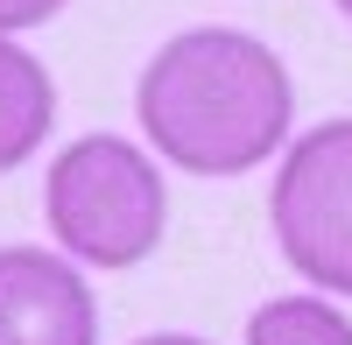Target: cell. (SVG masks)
<instances>
[{"label":"cell","mask_w":352,"mask_h":345,"mask_svg":"<svg viewBox=\"0 0 352 345\" xmlns=\"http://www.w3.org/2000/svg\"><path fill=\"white\" fill-rule=\"evenodd\" d=\"M71 0H0V36H21V28H43L56 21Z\"/></svg>","instance_id":"cell-7"},{"label":"cell","mask_w":352,"mask_h":345,"mask_svg":"<svg viewBox=\"0 0 352 345\" xmlns=\"http://www.w3.org/2000/svg\"><path fill=\"white\" fill-rule=\"evenodd\" d=\"M134 120L184 177H247L289 141L296 85L247 28H184L141 64Z\"/></svg>","instance_id":"cell-1"},{"label":"cell","mask_w":352,"mask_h":345,"mask_svg":"<svg viewBox=\"0 0 352 345\" xmlns=\"http://www.w3.org/2000/svg\"><path fill=\"white\" fill-rule=\"evenodd\" d=\"M0 345H99V296L50 247H0Z\"/></svg>","instance_id":"cell-4"},{"label":"cell","mask_w":352,"mask_h":345,"mask_svg":"<svg viewBox=\"0 0 352 345\" xmlns=\"http://www.w3.org/2000/svg\"><path fill=\"white\" fill-rule=\"evenodd\" d=\"M331 8H338V14H345V21H352V0H331Z\"/></svg>","instance_id":"cell-9"},{"label":"cell","mask_w":352,"mask_h":345,"mask_svg":"<svg viewBox=\"0 0 352 345\" xmlns=\"http://www.w3.org/2000/svg\"><path fill=\"white\" fill-rule=\"evenodd\" d=\"M43 219L71 261L141 268L162 247L169 190L155 177V155L127 134H78L43 177Z\"/></svg>","instance_id":"cell-2"},{"label":"cell","mask_w":352,"mask_h":345,"mask_svg":"<svg viewBox=\"0 0 352 345\" xmlns=\"http://www.w3.org/2000/svg\"><path fill=\"white\" fill-rule=\"evenodd\" d=\"M134 345H212V338H190V331H148V338H134Z\"/></svg>","instance_id":"cell-8"},{"label":"cell","mask_w":352,"mask_h":345,"mask_svg":"<svg viewBox=\"0 0 352 345\" xmlns=\"http://www.w3.org/2000/svg\"><path fill=\"white\" fill-rule=\"evenodd\" d=\"M247 345H352V318L331 296H268L247 318Z\"/></svg>","instance_id":"cell-6"},{"label":"cell","mask_w":352,"mask_h":345,"mask_svg":"<svg viewBox=\"0 0 352 345\" xmlns=\"http://www.w3.org/2000/svg\"><path fill=\"white\" fill-rule=\"evenodd\" d=\"M56 127V85L14 36H0V177L21 169Z\"/></svg>","instance_id":"cell-5"},{"label":"cell","mask_w":352,"mask_h":345,"mask_svg":"<svg viewBox=\"0 0 352 345\" xmlns=\"http://www.w3.org/2000/svg\"><path fill=\"white\" fill-rule=\"evenodd\" d=\"M268 225L282 261L310 289L352 296V113L310 127L282 155L268 190Z\"/></svg>","instance_id":"cell-3"}]
</instances>
